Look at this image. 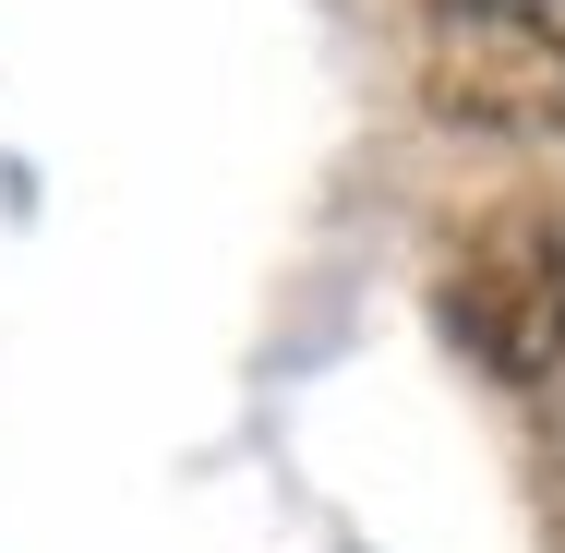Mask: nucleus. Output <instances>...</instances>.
Listing matches in <instances>:
<instances>
[{
    "instance_id": "obj_1",
    "label": "nucleus",
    "mask_w": 565,
    "mask_h": 553,
    "mask_svg": "<svg viewBox=\"0 0 565 553\" xmlns=\"http://www.w3.org/2000/svg\"><path fill=\"white\" fill-rule=\"evenodd\" d=\"M446 337L493 385H554L565 373V228L542 205H493L446 253Z\"/></svg>"
},
{
    "instance_id": "obj_2",
    "label": "nucleus",
    "mask_w": 565,
    "mask_h": 553,
    "mask_svg": "<svg viewBox=\"0 0 565 553\" xmlns=\"http://www.w3.org/2000/svg\"><path fill=\"white\" fill-rule=\"evenodd\" d=\"M422 109L457 132H554L565 145V24L530 0H457L422 36Z\"/></svg>"
}]
</instances>
